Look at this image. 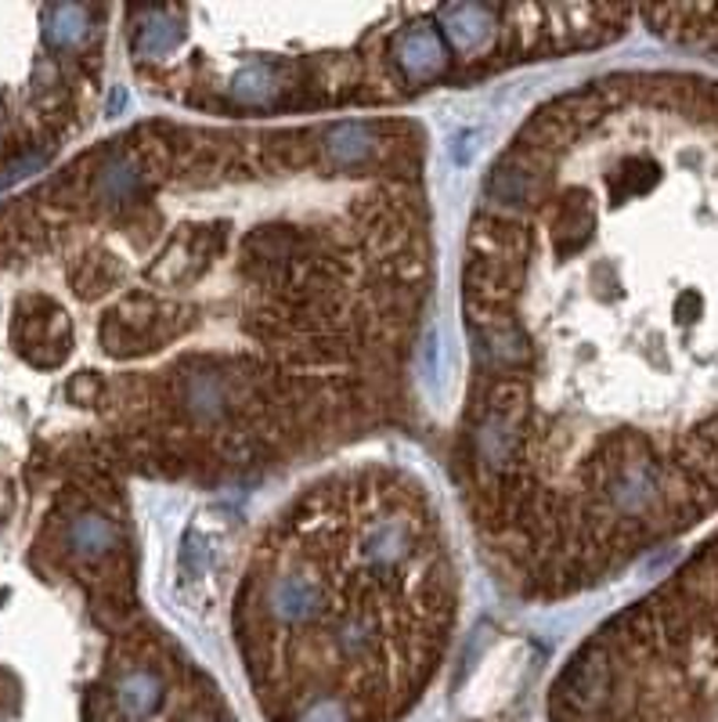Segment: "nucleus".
<instances>
[{
	"mask_svg": "<svg viewBox=\"0 0 718 722\" xmlns=\"http://www.w3.org/2000/svg\"><path fill=\"white\" fill-rule=\"evenodd\" d=\"M651 19L668 22V33L683 44L718 51V8H657Z\"/></svg>",
	"mask_w": 718,
	"mask_h": 722,
	"instance_id": "3",
	"label": "nucleus"
},
{
	"mask_svg": "<svg viewBox=\"0 0 718 722\" xmlns=\"http://www.w3.org/2000/svg\"><path fill=\"white\" fill-rule=\"evenodd\" d=\"M538 130L549 199L502 167L495 181L545 207L574 315L552 553L560 575L603 578L718 513V80L621 73Z\"/></svg>",
	"mask_w": 718,
	"mask_h": 722,
	"instance_id": "1",
	"label": "nucleus"
},
{
	"mask_svg": "<svg viewBox=\"0 0 718 722\" xmlns=\"http://www.w3.org/2000/svg\"><path fill=\"white\" fill-rule=\"evenodd\" d=\"M347 484L336 521H296L257 571L246 639L268 722H397L430 679L448 625L434 521L394 484Z\"/></svg>",
	"mask_w": 718,
	"mask_h": 722,
	"instance_id": "2",
	"label": "nucleus"
}]
</instances>
